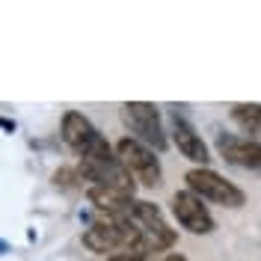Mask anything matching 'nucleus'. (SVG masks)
<instances>
[{
  "mask_svg": "<svg viewBox=\"0 0 261 261\" xmlns=\"http://www.w3.org/2000/svg\"><path fill=\"white\" fill-rule=\"evenodd\" d=\"M217 151L220 158L238 169H249L261 175V140L238 137V134H217Z\"/></svg>",
  "mask_w": 261,
  "mask_h": 261,
  "instance_id": "6",
  "label": "nucleus"
},
{
  "mask_svg": "<svg viewBox=\"0 0 261 261\" xmlns=\"http://www.w3.org/2000/svg\"><path fill=\"white\" fill-rule=\"evenodd\" d=\"M122 122L125 128L130 130V140L148 146L151 151H166L169 146V137L163 130V122H161V110L148 101H128L122 104Z\"/></svg>",
  "mask_w": 261,
  "mask_h": 261,
  "instance_id": "2",
  "label": "nucleus"
},
{
  "mask_svg": "<svg viewBox=\"0 0 261 261\" xmlns=\"http://www.w3.org/2000/svg\"><path fill=\"white\" fill-rule=\"evenodd\" d=\"M169 134H172V146L178 148L190 163H196V166H208L211 163V148H208V143L202 140V134L184 116L172 113V119H169Z\"/></svg>",
  "mask_w": 261,
  "mask_h": 261,
  "instance_id": "7",
  "label": "nucleus"
},
{
  "mask_svg": "<svg viewBox=\"0 0 261 261\" xmlns=\"http://www.w3.org/2000/svg\"><path fill=\"white\" fill-rule=\"evenodd\" d=\"M151 261H187L181 252H163L161 258H151Z\"/></svg>",
  "mask_w": 261,
  "mask_h": 261,
  "instance_id": "11",
  "label": "nucleus"
},
{
  "mask_svg": "<svg viewBox=\"0 0 261 261\" xmlns=\"http://www.w3.org/2000/svg\"><path fill=\"white\" fill-rule=\"evenodd\" d=\"M63 140H65V146L71 148L74 154L86 158V154L98 146L101 134H98L95 125H92V122H89L83 113H77V110H68V113L63 116Z\"/></svg>",
  "mask_w": 261,
  "mask_h": 261,
  "instance_id": "8",
  "label": "nucleus"
},
{
  "mask_svg": "<svg viewBox=\"0 0 261 261\" xmlns=\"http://www.w3.org/2000/svg\"><path fill=\"white\" fill-rule=\"evenodd\" d=\"M86 199H89V205H92L98 214H107V217H128L130 202H134L128 196L116 193V190H107V187H98V184H92V187L86 190Z\"/></svg>",
  "mask_w": 261,
  "mask_h": 261,
  "instance_id": "9",
  "label": "nucleus"
},
{
  "mask_svg": "<svg viewBox=\"0 0 261 261\" xmlns=\"http://www.w3.org/2000/svg\"><path fill=\"white\" fill-rule=\"evenodd\" d=\"M0 128H6V130H15V122H9V119H0Z\"/></svg>",
  "mask_w": 261,
  "mask_h": 261,
  "instance_id": "13",
  "label": "nucleus"
},
{
  "mask_svg": "<svg viewBox=\"0 0 261 261\" xmlns=\"http://www.w3.org/2000/svg\"><path fill=\"white\" fill-rule=\"evenodd\" d=\"M228 116H231L246 134H252L249 140H258L261 137V104H231Z\"/></svg>",
  "mask_w": 261,
  "mask_h": 261,
  "instance_id": "10",
  "label": "nucleus"
},
{
  "mask_svg": "<svg viewBox=\"0 0 261 261\" xmlns=\"http://www.w3.org/2000/svg\"><path fill=\"white\" fill-rule=\"evenodd\" d=\"M128 217L146 231L148 241H151V246H154V252H161V255H163V249H169V246L175 244V238H178V234L169 228V223L163 220L161 208H158L154 202L134 199V202H130V214Z\"/></svg>",
  "mask_w": 261,
  "mask_h": 261,
  "instance_id": "4",
  "label": "nucleus"
},
{
  "mask_svg": "<svg viewBox=\"0 0 261 261\" xmlns=\"http://www.w3.org/2000/svg\"><path fill=\"white\" fill-rule=\"evenodd\" d=\"M107 261H143V258H134V255H110Z\"/></svg>",
  "mask_w": 261,
  "mask_h": 261,
  "instance_id": "12",
  "label": "nucleus"
},
{
  "mask_svg": "<svg viewBox=\"0 0 261 261\" xmlns=\"http://www.w3.org/2000/svg\"><path fill=\"white\" fill-rule=\"evenodd\" d=\"M184 181H187V190L193 196H199L202 202H211V205H220V208H231V211H238V208L246 205L244 190L238 184H231L228 178H223L220 172H214L211 166L187 169Z\"/></svg>",
  "mask_w": 261,
  "mask_h": 261,
  "instance_id": "1",
  "label": "nucleus"
},
{
  "mask_svg": "<svg viewBox=\"0 0 261 261\" xmlns=\"http://www.w3.org/2000/svg\"><path fill=\"white\" fill-rule=\"evenodd\" d=\"M6 252H9V246H6L3 241H0V255H6Z\"/></svg>",
  "mask_w": 261,
  "mask_h": 261,
  "instance_id": "14",
  "label": "nucleus"
},
{
  "mask_svg": "<svg viewBox=\"0 0 261 261\" xmlns=\"http://www.w3.org/2000/svg\"><path fill=\"white\" fill-rule=\"evenodd\" d=\"M172 217L190 234H211L214 228H217L208 205L199 196H193L190 190H178V193L172 196Z\"/></svg>",
  "mask_w": 261,
  "mask_h": 261,
  "instance_id": "5",
  "label": "nucleus"
},
{
  "mask_svg": "<svg viewBox=\"0 0 261 261\" xmlns=\"http://www.w3.org/2000/svg\"><path fill=\"white\" fill-rule=\"evenodd\" d=\"M113 151H116V158H119V163L125 166V172L134 181H140L143 187H158L161 184L163 166H161L158 151H151L148 146L130 140V137H122L113 146Z\"/></svg>",
  "mask_w": 261,
  "mask_h": 261,
  "instance_id": "3",
  "label": "nucleus"
}]
</instances>
